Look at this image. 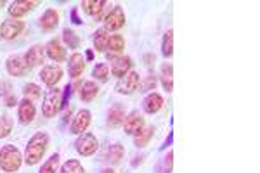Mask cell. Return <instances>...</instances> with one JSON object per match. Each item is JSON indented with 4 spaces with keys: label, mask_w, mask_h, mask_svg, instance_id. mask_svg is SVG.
Segmentation results:
<instances>
[{
    "label": "cell",
    "mask_w": 260,
    "mask_h": 173,
    "mask_svg": "<svg viewBox=\"0 0 260 173\" xmlns=\"http://www.w3.org/2000/svg\"><path fill=\"white\" fill-rule=\"evenodd\" d=\"M47 149H49V135L45 132H37L30 141H28L26 149H24L23 161L33 166V164L40 163V159L44 158Z\"/></svg>",
    "instance_id": "1"
},
{
    "label": "cell",
    "mask_w": 260,
    "mask_h": 173,
    "mask_svg": "<svg viewBox=\"0 0 260 173\" xmlns=\"http://www.w3.org/2000/svg\"><path fill=\"white\" fill-rule=\"evenodd\" d=\"M23 164V154L16 146L7 144L0 149V168L6 173H16Z\"/></svg>",
    "instance_id": "2"
},
{
    "label": "cell",
    "mask_w": 260,
    "mask_h": 173,
    "mask_svg": "<svg viewBox=\"0 0 260 173\" xmlns=\"http://www.w3.org/2000/svg\"><path fill=\"white\" fill-rule=\"evenodd\" d=\"M61 104H62L61 90L57 87H50L49 90L45 92L44 104H42V113H44L45 118H54L59 113Z\"/></svg>",
    "instance_id": "3"
},
{
    "label": "cell",
    "mask_w": 260,
    "mask_h": 173,
    "mask_svg": "<svg viewBox=\"0 0 260 173\" xmlns=\"http://www.w3.org/2000/svg\"><path fill=\"white\" fill-rule=\"evenodd\" d=\"M141 85V78H139V73L137 71H132L130 70L125 77H121L116 83V92L121 95H130L139 88Z\"/></svg>",
    "instance_id": "4"
},
{
    "label": "cell",
    "mask_w": 260,
    "mask_h": 173,
    "mask_svg": "<svg viewBox=\"0 0 260 173\" xmlns=\"http://www.w3.org/2000/svg\"><path fill=\"white\" fill-rule=\"evenodd\" d=\"M99 147V142L98 139H95V135L92 133H82L80 137L77 139V142H75V149H77V153L80 156H92L98 151Z\"/></svg>",
    "instance_id": "5"
},
{
    "label": "cell",
    "mask_w": 260,
    "mask_h": 173,
    "mask_svg": "<svg viewBox=\"0 0 260 173\" xmlns=\"http://www.w3.org/2000/svg\"><path fill=\"white\" fill-rule=\"evenodd\" d=\"M104 29L106 31H118L125 26V12H123V7L121 6H115L111 9L110 14L106 16L104 19Z\"/></svg>",
    "instance_id": "6"
},
{
    "label": "cell",
    "mask_w": 260,
    "mask_h": 173,
    "mask_svg": "<svg viewBox=\"0 0 260 173\" xmlns=\"http://www.w3.org/2000/svg\"><path fill=\"white\" fill-rule=\"evenodd\" d=\"M24 29V23L18 19H6L0 24V39L4 40H14L16 37L21 35V31Z\"/></svg>",
    "instance_id": "7"
},
{
    "label": "cell",
    "mask_w": 260,
    "mask_h": 173,
    "mask_svg": "<svg viewBox=\"0 0 260 173\" xmlns=\"http://www.w3.org/2000/svg\"><path fill=\"white\" fill-rule=\"evenodd\" d=\"M92 123V115L89 109H80L77 113V116L73 118V123H71V133L75 135H82L87 132V128Z\"/></svg>",
    "instance_id": "8"
},
{
    "label": "cell",
    "mask_w": 260,
    "mask_h": 173,
    "mask_svg": "<svg viewBox=\"0 0 260 173\" xmlns=\"http://www.w3.org/2000/svg\"><path fill=\"white\" fill-rule=\"evenodd\" d=\"M39 77L47 87H54V85H57L59 80L62 78V70H61V66H57V64H50V66L42 67Z\"/></svg>",
    "instance_id": "9"
},
{
    "label": "cell",
    "mask_w": 260,
    "mask_h": 173,
    "mask_svg": "<svg viewBox=\"0 0 260 173\" xmlns=\"http://www.w3.org/2000/svg\"><path fill=\"white\" fill-rule=\"evenodd\" d=\"M35 104L31 102L30 99H23L18 104V118H19V123L21 125H30L35 118Z\"/></svg>",
    "instance_id": "10"
},
{
    "label": "cell",
    "mask_w": 260,
    "mask_h": 173,
    "mask_svg": "<svg viewBox=\"0 0 260 173\" xmlns=\"http://www.w3.org/2000/svg\"><path fill=\"white\" fill-rule=\"evenodd\" d=\"M144 126V118L139 111H132L128 116H125L123 120V130L128 135H136L139 130Z\"/></svg>",
    "instance_id": "11"
},
{
    "label": "cell",
    "mask_w": 260,
    "mask_h": 173,
    "mask_svg": "<svg viewBox=\"0 0 260 173\" xmlns=\"http://www.w3.org/2000/svg\"><path fill=\"white\" fill-rule=\"evenodd\" d=\"M6 70L11 77H23V75L26 73L28 66H26V62H24L23 56H11V57H7V61H6Z\"/></svg>",
    "instance_id": "12"
},
{
    "label": "cell",
    "mask_w": 260,
    "mask_h": 173,
    "mask_svg": "<svg viewBox=\"0 0 260 173\" xmlns=\"http://www.w3.org/2000/svg\"><path fill=\"white\" fill-rule=\"evenodd\" d=\"M24 62H26L28 67H35L40 66L42 62L45 61V47L44 45H33L31 49H28V52L24 54Z\"/></svg>",
    "instance_id": "13"
},
{
    "label": "cell",
    "mask_w": 260,
    "mask_h": 173,
    "mask_svg": "<svg viewBox=\"0 0 260 173\" xmlns=\"http://www.w3.org/2000/svg\"><path fill=\"white\" fill-rule=\"evenodd\" d=\"M132 57L128 56H120L116 59H113V66H111V75L116 78H121L132 70Z\"/></svg>",
    "instance_id": "14"
},
{
    "label": "cell",
    "mask_w": 260,
    "mask_h": 173,
    "mask_svg": "<svg viewBox=\"0 0 260 173\" xmlns=\"http://www.w3.org/2000/svg\"><path fill=\"white\" fill-rule=\"evenodd\" d=\"M39 6V2H33V0H21V2H12L9 7V14L12 19H18L21 16L28 14L30 11H33Z\"/></svg>",
    "instance_id": "15"
},
{
    "label": "cell",
    "mask_w": 260,
    "mask_h": 173,
    "mask_svg": "<svg viewBox=\"0 0 260 173\" xmlns=\"http://www.w3.org/2000/svg\"><path fill=\"white\" fill-rule=\"evenodd\" d=\"M161 108H163V97L160 94H156V92H151V94L146 95V99L142 100V109H144V113H148V115H154V113H158Z\"/></svg>",
    "instance_id": "16"
},
{
    "label": "cell",
    "mask_w": 260,
    "mask_h": 173,
    "mask_svg": "<svg viewBox=\"0 0 260 173\" xmlns=\"http://www.w3.org/2000/svg\"><path fill=\"white\" fill-rule=\"evenodd\" d=\"M45 54L49 56V59H52V61H56V62H61L66 59V49L62 47L61 42L57 39H52L45 45Z\"/></svg>",
    "instance_id": "17"
},
{
    "label": "cell",
    "mask_w": 260,
    "mask_h": 173,
    "mask_svg": "<svg viewBox=\"0 0 260 173\" xmlns=\"http://www.w3.org/2000/svg\"><path fill=\"white\" fill-rule=\"evenodd\" d=\"M39 24L44 31H52V29L59 24V12L56 9H47L44 14H42Z\"/></svg>",
    "instance_id": "18"
},
{
    "label": "cell",
    "mask_w": 260,
    "mask_h": 173,
    "mask_svg": "<svg viewBox=\"0 0 260 173\" xmlns=\"http://www.w3.org/2000/svg\"><path fill=\"white\" fill-rule=\"evenodd\" d=\"M106 6H108L106 0H83L82 2L83 12L92 16V18H101V14H103Z\"/></svg>",
    "instance_id": "19"
},
{
    "label": "cell",
    "mask_w": 260,
    "mask_h": 173,
    "mask_svg": "<svg viewBox=\"0 0 260 173\" xmlns=\"http://www.w3.org/2000/svg\"><path fill=\"white\" fill-rule=\"evenodd\" d=\"M68 71H70V77H73V78H78L83 71H85V59H83L82 54L75 52L73 56L70 57Z\"/></svg>",
    "instance_id": "20"
},
{
    "label": "cell",
    "mask_w": 260,
    "mask_h": 173,
    "mask_svg": "<svg viewBox=\"0 0 260 173\" xmlns=\"http://www.w3.org/2000/svg\"><path fill=\"white\" fill-rule=\"evenodd\" d=\"M125 120V109L121 104H115L110 113H108V126H111V128H115V126H118L123 123Z\"/></svg>",
    "instance_id": "21"
},
{
    "label": "cell",
    "mask_w": 260,
    "mask_h": 173,
    "mask_svg": "<svg viewBox=\"0 0 260 173\" xmlns=\"http://www.w3.org/2000/svg\"><path fill=\"white\" fill-rule=\"evenodd\" d=\"M160 78H161V85L167 92L174 90V66L170 64H163L160 71Z\"/></svg>",
    "instance_id": "22"
},
{
    "label": "cell",
    "mask_w": 260,
    "mask_h": 173,
    "mask_svg": "<svg viewBox=\"0 0 260 173\" xmlns=\"http://www.w3.org/2000/svg\"><path fill=\"white\" fill-rule=\"evenodd\" d=\"M99 94V87L95 82H83V85L80 88V99L83 102H90L94 100Z\"/></svg>",
    "instance_id": "23"
},
{
    "label": "cell",
    "mask_w": 260,
    "mask_h": 173,
    "mask_svg": "<svg viewBox=\"0 0 260 173\" xmlns=\"http://www.w3.org/2000/svg\"><path fill=\"white\" fill-rule=\"evenodd\" d=\"M154 135V128L153 126H142V128L137 132L136 135H134V144H136V147H146L149 144V141L153 139Z\"/></svg>",
    "instance_id": "24"
},
{
    "label": "cell",
    "mask_w": 260,
    "mask_h": 173,
    "mask_svg": "<svg viewBox=\"0 0 260 173\" xmlns=\"http://www.w3.org/2000/svg\"><path fill=\"white\" fill-rule=\"evenodd\" d=\"M106 49L110 50V54H108V59H111L113 56L120 54L121 50L125 49V39L121 35H110V40H108Z\"/></svg>",
    "instance_id": "25"
},
{
    "label": "cell",
    "mask_w": 260,
    "mask_h": 173,
    "mask_svg": "<svg viewBox=\"0 0 260 173\" xmlns=\"http://www.w3.org/2000/svg\"><path fill=\"white\" fill-rule=\"evenodd\" d=\"M108 40H110V35H108L106 29L104 28L98 29V31L94 33V49L98 50V52H104L108 45Z\"/></svg>",
    "instance_id": "26"
},
{
    "label": "cell",
    "mask_w": 260,
    "mask_h": 173,
    "mask_svg": "<svg viewBox=\"0 0 260 173\" xmlns=\"http://www.w3.org/2000/svg\"><path fill=\"white\" fill-rule=\"evenodd\" d=\"M161 54L165 57H172V56H174V29H169V31L163 35Z\"/></svg>",
    "instance_id": "27"
},
{
    "label": "cell",
    "mask_w": 260,
    "mask_h": 173,
    "mask_svg": "<svg viewBox=\"0 0 260 173\" xmlns=\"http://www.w3.org/2000/svg\"><path fill=\"white\" fill-rule=\"evenodd\" d=\"M59 171V154H52L50 158L42 164L39 173H57Z\"/></svg>",
    "instance_id": "28"
},
{
    "label": "cell",
    "mask_w": 260,
    "mask_h": 173,
    "mask_svg": "<svg viewBox=\"0 0 260 173\" xmlns=\"http://www.w3.org/2000/svg\"><path fill=\"white\" fill-rule=\"evenodd\" d=\"M59 173H85V168L82 166L78 159H68L66 163H62Z\"/></svg>",
    "instance_id": "29"
},
{
    "label": "cell",
    "mask_w": 260,
    "mask_h": 173,
    "mask_svg": "<svg viewBox=\"0 0 260 173\" xmlns=\"http://www.w3.org/2000/svg\"><path fill=\"white\" fill-rule=\"evenodd\" d=\"M123 154H125L123 146H121V144H113L110 149H108V161H111L113 164L120 163L121 159H123Z\"/></svg>",
    "instance_id": "30"
},
{
    "label": "cell",
    "mask_w": 260,
    "mask_h": 173,
    "mask_svg": "<svg viewBox=\"0 0 260 173\" xmlns=\"http://www.w3.org/2000/svg\"><path fill=\"white\" fill-rule=\"evenodd\" d=\"M62 40H64V44L68 45L70 49H78V45H80V39H78L77 33L70 28H66L64 31H62Z\"/></svg>",
    "instance_id": "31"
},
{
    "label": "cell",
    "mask_w": 260,
    "mask_h": 173,
    "mask_svg": "<svg viewBox=\"0 0 260 173\" xmlns=\"http://www.w3.org/2000/svg\"><path fill=\"white\" fill-rule=\"evenodd\" d=\"M172 168H174V153L169 151V154H167L160 161V164H158L156 173H172Z\"/></svg>",
    "instance_id": "32"
},
{
    "label": "cell",
    "mask_w": 260,
    "mask_h": 173,
    "mask_svg": "<svg viewBox=\"0 0 260 173\" xmlns=\"http://www.w3.org/2000/svg\"><path fill=\"white\" fill-rule=\"evenodd\" d=\"M11 132H12V120H11V116L6 113V115L0 116V139L7 137Z\"/></svg>",
    "instance_id": "33"
},
{
    "label": "cell",
    "mask_w": 260,
    "mask_h": 173,
    "mask_svg": "<svg viewBox=\"0 0 260 173\" xmlns=\"http://www.w3.org/2000/svg\"><path fill=\"white\" fill-rule=\"evenodd\" d=\"M92 77L95 80H101V82H106L108 77H110V67L106 64H98L94 66V70H92Z\"/></svg>",
    "instance_id": "34"
},
{
    "label": "cell",
    "mask_w": 260,
    "mask_h": 173,
    "mask_svg": "<svg viewBox=\"0 0 260 173\" xmlns=\"http://www.w3.org/2000/svg\"><path fill=\"white\" fill-rule=\"evenodd\" d=\"M23 94L24 99H39L40 97V87L35 85V83H28V85L23 87Z\"/></svg>",
    "instance_id": "35"
},
{
    "label": "cell",
    "mask_w": 260,
    "mask_h": 173,
    "mask_svg": "<svg viewBox=\"0 0 260 173\" xmlns=\"http://www.w3.org/2000/svg\"><path fill=\"white\" fill-rule=\"evenodd\" d=\"M154 87H156V78L154 77H148L146 78V82H144V90H154Z\"/></svg>",
    "instance_id": "36"
},
{
    "label": "cell",
    "mask_w": 260,
    "mask_h": 173,
    "mask_svg": "<svg viewBox=\"0 0 260 173\" xmlns=\"http://www.w3.org/2000/svg\"><path fill=\"white\" fill-rule=\"evenodd\" d=\"M70 95H71V85L68 83V85L64 87V94H62V104H61V109L68 106V99H70Z\"/></svg>",
    "instance_id": "37"
},
{
    "label": "cell",
    "mask_w": 260,
    "mask_h": 173,
    "mask_svg": "<svg viewBox=\"0 0 260 173\" xmlns=\"http://www.w3.org/2000/svg\"><path fill=\"white\" fill-rule=\"evenodd\" d=\"M18 104V99H16L14 94H6V106L7 108H14Z\"/></svg>",
    "instance_id": "38"
},
{
    "label": "cell",
    "mask_w": 260,
    "mask_h": 173,
    "mask_svg": "<svg viewBox=\"0 0 260 173\" xmlns=\"http://www.w3.org/2000/svg\"><path fill=\"white\" fill-rule=\"evenodd\" d=\"M71 19H73V23H75V24H82V19L78 18L77 9H73V11H71Z\"/></svg>",
    "instance_id": "39"
},
{
    "label": "cell",
    "mask_w": 260,
    "mask_h": 173,
    "mask_svg": "<svg viewBox=\"0 0 260 173\" xmlns=\"http://www.w3.org/2000/svg\"><path fill=\"white\" fill-rule=\"evenodd\" d=\"M87 59H89V61H92V59H94V54H92L90 50H87Z\"/></svg>",
    "instance_id": "40"
},
{
    "label": "cell",
    "mask_w": 260,
    "mask_h": 173,
    "mask_svg": "<svg viewBox=\"0 0 260 173\" xmlns=\"http://www.w3.org/2000/svg\"><path fill=\"white\" fill-rule=\"evenodd\" d=\"M101 173H115V170H111V168H104Z\"/></svg>",
    "instance_id": "41"
},
{
    "label": "cell",
    "mask_w": 260,
    "mask_h": 173,
    "mask_svg": "<svg viewBox=\"0 0 260 173\" xmlns=\"http://www.w3.org/2000/svg\"><path fill=\"white\" fill-rule=\"evenodd\" d=\"M4 6V2H0V7H2Z\"/></svg>",
    "instance_id": "42"
}]
</instances>
